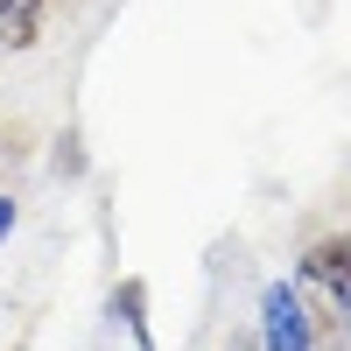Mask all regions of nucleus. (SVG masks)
I'll return each instance as SVG.
<instances>
[{
    "label": "nucleus",
    "mask_w": 351,
    "mask_h": 351,
    "mask_svg": "<svg viewBox=\"0 0 351 351\" xmlns=\"http://www.w3.org/2000/svg\"><path fill=\"white\" fill-rule=\"evenodd\" d=\"M260 351H316V316L302 309L295 281L260 288Z\"/></svg>",
    "instance_id": "obj_1"
},
{
    "label": "nucleus",
    "mask_w": 351,
    "mask_h": 351,
    "mask_svg": "<svg viewBox=\"0 0 351 351\" xmlns=\"http://www.w3.org/2000/svg\"><path fill=\"white\" fill-rule=\"evenodd\" d=\"M106 316H112V330H127L134 351H155V344H148V288H141V281H120V288H112Z\"/></svg>",
    "instance_id": "obj_2"
},
{
    "label": "nucleus",
    "mask_w": 351,
    "mask_h": 351,
    "mask_svg": "<svg viewBox=\"0 0 351 351\" xmlns=\"http://www.w3.org/2000/svg\"><path fill=\"white\" fill-rule=\"evenodd\" d=\"M43 28V0H0V49H28Z\"/></svg>",
    "instance_id": "obj_3"
},
{
    "label": "nucleus",
    "mask_w": 351,
    "mask_h": 351,
    "mask_svg": "<svg viewBox=\"0 0 351 351\" xmlns=\"http://www.w3.org/2000/svg\"><path fill=\"white\" fill-rule=\"evenodd\" d=\"M8 232H14V197H0V246H8Z\"/></svg>",
    "instance_id": "obj_4"
}]
</instances>
